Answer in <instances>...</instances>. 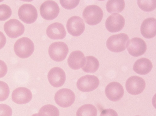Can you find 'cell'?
Listing matches in <instances>:
<instances>
[{
  "label": "cell",
  "instance_id": "obj_1",
  "mask_svg": "<svg viewBox=\"0 0 156 116\" xmlns=\"http://www.w3.org/2000/svg\"><path fill=\"white\" fill-rule=\"evenodd\" d=\"M129 40L128 36L125 33L114 35L108 39L106 46L112 52H120L126 49Z\"/></svg>",
  "mask_w": 156,
  "mask_h": 116
},
{
  "label": "cell",
  "instance_id": "obj_2",
  "mask_svg": "<svg viewBox=\"0 0 156 116\" xmlns=\"http://www.w3.org/2000/svg\"><path fill=\"white\" fill-rule=\"evenodd\" d=\"M14 50L18 57L23 59L26 58L33 54L34 50V45L30 39L23 37L16 41L14 45Z\"/></svg>",
  "mask_w": 156,
  "mask_h": 116
},
{
  "label": "cell",
  "instance_id": "obj_3",
  "mask_svg": "<svg viewBox=\"0 0 156 116\" xmlns=\"http://www.w3.org/2000/svg\"><path fill=\"white\" fill-rule=\"evenodd\" d=\"M83 15L86 23L92 26L95 25L100 23L104 16L102 10L99 7L94 5L87 7Z\"/></svg>",
  "mask_w": 156,
  "mask_h": 116
},
{
  "label": "cell",
  "instance_id": "obj_4",
  "mask_svg": "<svg viewBox=\"0 0 156 116\" xmlns=\"http://www.w3.org/2000/svg\"><path fill=\"white\" fill-rule=\"evenodd\" d=\"M69 52L67 45L64 42H56L49 46L48 53L51 58L56 62H60L66 58Z\"/></svg>",
  "mask_w": 156,
  "mask_h": 116
},
{
  "label": "cell",
  "instance_id": "obj_5",
  "mask_svg": "<svg viewBox=\"0 0 156 116\" xmlns=\"http://www.w3.org/2000/svg\"><path fill=\"white\" fill-rule=\"evenodd\" d=\"M100 81L98 78L94 75H87L78 80L76 86L78 89L84 92L92 91L98 87Z\"/></svg>",
  "mask_w": 156,
  "mask_h": 116
},
{
  "label": "cell",
  "instance_id": "obj_6",
  "mask_svg": "<svg viewBox=\"0 0 156 116\" xmlns=\"http://www.w3.org/2000/svg\"><path fill=\"white\" fill-rule=\"evenodd\" d=\"M60 9L58 4L52 1L44 2L40 8V12L43 18L48 21L52 20L58 16Z\"/></svg>",
  "mask_w": 156,
  "mask_h": 116
},
{
  "label": "cell",
  "instance_id": "obj_7",
  "mask_svg": "<svg viewBox=\"0 0 156 116\" xmlns=\"http://www.w3.org/2000/svg\"><path fill=\"white\" fill-rule=\"evenodd\" d=\"M75 99L74 93L71 90L62 88L58 91L55 96L56 103L62 108H67L73 103Z\"/></svg>",
  "mask_w": 156,
  "mask_h": 116
},
{
  "label": "cell",
  "instance_id": "obj_8",
  "mask_svg": "<svg viewBox=\"0 0 156 116\" xmlns=\"http://www.w3.org/2000/svg\"><path fill=\"white\" fill-rule=\"evenodd\" d=\"M20 19L25 23L30 24L34 23L38 17L37 9L33 5L25 4L20 7L18 11Z\"/></svg>",
  "mask_w": 156,
  "mask_h": 116
},
{
  "label": "cell",
  "instance_id": "obj_9",
  "mask_svg": "<svg viewBox=\"0 0 156 116\" xmlns=\"http://www.w3.org/2000/svg\"><path fill=\"white\" fill-rule=\"evenodd\" d=\"M66 27L68 32L74 37H79L84 32L85 24L80 17L74 16L71 17L67 22Z\"/></svg>",
  "mask_w": 156,
  "mask_h": 116
},
{
  "label": "cell",
  "instance_id": "obj_10",
  "mask_svg": "<svg viewBox=\"0 0 156 116\" xmlns=\"http://www.w3.org/2000/svg\"><path fill=\"white\" fill-rule=\"evenodd\" d=\"M146 83L142 78L133 76L129 78L126 84V89L130 94L136 95L141 93L144 90Z\"/></svg>",
  "mask_w": 156,
  "mask_h": 116
},
{
  "label": "cell",
  "instance_id": "obj_11",
  "mask_svg": "<svg viewBox=\"0 0 156 116\" xmlns=\"http://www.w3.org/2000/svg\"><path fill=\"white\" fill-rule=\"evenodd\" d=\"M4 29L7 35L12 38L19 37L25 31L24 25L16 19H12L7 22L4 25Z\"/></svg>",
  "mask_w": 156,
  "mask_h": 116
},
{
  "label": "cell",
  "instance_id": "obj_12",
  "mask_svg": "<svg viewBox=\"0 0 156 116\" xmlns=\"http://www.w3.org/2000/svg\"><path fill=\"white\" fill-rule=\"evenodd\" d=\"M147 49L145 42L141 38H135L129 41L127 50L131 55L137 57L144 54Z\"/></svg>",
  "mask_w": 156,
  "mask_h": 116
},
{
  "label": "cell",
  "instance_id": "obj_13",
  "mask_svg": "<svg viewBox=\"0 0 156 116\" xmlns=\"http://www.w3.org/2000/svg\"><path fill=\"white\" fill-rule=\"evenodd\" d=\"M125 22V19L122 15L118 14H114L109 16L106 20V28L110 32H117L123 28Z\"/></svg>",
  "mask_w": 156,
  "mask_h": 116
},
{
  "label": "cell",
  "instance_id": "obj_14",
  "mask_svg": "<svg viewBox=\"0 0 156 116\" xmlns=\"http://www.w3.org/2000/svg\"><path fill=\"white\" fill-rule=\"evenodd\" d=\"M105 93L108 98L113 101L121 100L124 94V89L122 85L117 82H111L106 86Z\"/></svg>",
  "mask_w": 156,
  "mask_h": 116
},
{
  "label": "cell",
  "instance_id": "obj_15",
  "mask_svg": "<svg viewBox=\"0 0 156 116\" xmlns=\"http://www.w3.org/2000/svg\"><path fill=\"white\" fill-rule=\"evenodd\" d=\"M48 77L50 84L56 88L62 86L66 80V75L64 70L58 67L53 68L49 72Z\"/></svg>",
  "mask_w": 156,
  "mask_h": 116
},
{
  "label": "cell",
  "instance_id": "obj_16",
  "mask_svg": "<svg viewBox=\"0 0 156 116\" xmlns=\"http://www.w3.org/2000/svg\"><path fill=\"white\" fill-rule=\"evenodd\" d=\"M31 91L25 87H19L13 91L12 94V101L18 104H24L30 102L32 98Z\"/></svg>",
  "mask_w": 156,
  "mask_h": 116
},
{
  "label": "cell",
  "instance_id": "obj_17",
  "mask_svg": "<svg viewBox=\"0 0 156 116\" xmlns=\"http://www.w3.org/2000/svg\"><path fill=\"white\" fill-rule=\"evenodd\" d=\"M142 35L147 39H151L156 35V20L154 18H149L142 22L140 27Z\"/></svg>",
  "mask_w": 156,
  "mask_h": 116
},
{
  "label": "cell",
  "instance_id": "obj_18",
  "mask_svg": "<svg viewBox=\"0 0 156 116\" xmlns=\"http://www.w3.org/2000/svg\"><path fill=\"white\" fill-rule=\"evenodd\" d=\"M86 58L84 54L80 51L72 52L69 55L67 62L69 67L72 69L77 70L84 65Z\"/></svg>",
  "mask_w": 156,
  "mask_h": 116
},
{
  "label": "cell",
  "instance_id": "obj_19",
  "mask_svg": "<svg viewBox=\"0 0 156 116\" xmlns=\"http://www.w3.org/2000/svg\"><path fill=\"white\" fill-rule=\"evenodd\" d=\"M46 34L49 38L53 40L62 39L66 35L64 26L58 22L49 25L47 28Z\"/></svg>",
  "mask_w": 156,
  "mask_h": 116
},
{
  "label": "cell",
  "instance_id": "obj_20",
  "mask_svg": "<svg viewBox=\"0 0 156 116\" xmlns=\"http://www.w3.org/2000/svg\"><path fill=\"white\" fill-rule=\"evenodd\" d=\"M152 67V62L149 59L142 58L135 62L133 69L138 74L144 75L149 73L151 70Z\"/></svg>",
  "mask_w": 156,
  "mask_h": 116
},
{
  "label": "cell",
  "instance_id": "obj_21",
  "mask_svg": "<svg viewBox=\"0 0 156 116\" xmlns=\"http://www.w3.org/2000/svg\"><path fill=\"white\" fill-rule=\"evenodd\" d=\"M100 63L98 59L94 56H90L86 57V61L83 70L87 73L95 72L98 69Z\"/></svg>",
  "mask_w": 156,
  "mask_h": 116
},
{
  "label": "cell",
  "instance_id": "obj_22",
  "mask_svg": "<svg viewBox=\"0 0 156 116\" xmlns=\"http://www.w3.org/2000/svg\"><path fill=\"white\" fill-rule=\"evenodd\" d=\"M125 2L123 0L108 1L106 5V9L110 14H118L122 12L125 7Z\"/></svg>",
  "mask_w": 156,
  "mask_h": 116
},
{
  "label": "cell",
  "instance_id": "obj_23",
  "mask_svg": "<svg viewBox=\"0 0 156 116\" xmlns=\"http://www.w3.org/2000/svg\"><path fill=\"white\" fill-rule=\"evenodd\" d=\"M97 109L94 106L87 104L84 105L78 109L76 116H97Z\"/></svg>",
  "mask_w": 156,
  "mask_h": 116
},
{
  "label": "cell",
  "instance_id": "obj_24",
  "mask_svg": "<svg viewBox=\"0 0 156 116\" xmlns=\"http://www.w3.org/2000/svg\"><path fill=\"white\" fill-rule=\"evenodd\" d=\"M38 116H59L58 108L52 104H47L43 106L39 111Z\"/></svg>",
  "mask_w": 156,
  "mask_h": 116
},
{
  "label": "cell",
  "instance_id": "obj_25",
  "mask_svg": "<svg viewBox=\"0 0 156 116\" xmlns=\"http://www.w3.org/2000/svg\"><path fill=\"white\" fill-rule=\"evenodd\" d=\"M156 1H138L139 8L145 12H149L154 11L156 7Z\"/></svg>",
  "mask_w": 156,
  "mask_h": 116
},
{
  "label": "cell",
  "instance_id": "obj_26",
  "mask_svg": "<svg viewBox=\"0 0 156 116\" xmlns=\"http://www.w3.org/2000/svg\"><path fill=\"white\" fill-rule=\"evenodd\" d=\"M12 14L10 7L6 5H0V21H5L9 18Z\"/></svg>",
  "mask_w": 156,
  "mask_h": 116
},
{
  "label": "cell",
  "instance_id": "obj_27",
  "mask_svg": "<svg viewBox=\"0 0 156 116\" xmlns=\"http://www.w3.org/2000/svg\"><path fill=\"white\" fill-rule=\"evenodd\" d=\"M10 91L8 84L4 81H0V101H4L8 98Z\"/></svg>",
  "mask_w": 156,
  "mask_h": 116
},
{
  "label": "cell",
  "instance_id": "obj_28",
  "mask_svg": "<svg viewBox=\"0 0 156 116\" xmlns=\"http://www.w3.org/2000/svg\"><path fill=\"white\" fill-rule=\"evenodd\" d=\"M80 2V1H60V3L62 7L67 10L75 8Z\"/></svg>",
  "mask_w": 156,
  "mask_h": 116
},
{
  "label": "cell",
  "instance_id": "obj_29",
  "mask_svg": "<svg viewBox=\"0 0 156 116\" xmlns=\"http://www.w3.org/2000/svg\"><path fill=\"white\" fill-rule=\"evenodd\" d=\"M12 111L8 105L5 104H0V116H12Z\"/></svg>",
  "mask_w": 156,
  "mask_h": 116
},
{
  "label": "cell",
  "instance_id": "obj_30",
  "mask_svg": "<svg viewBox=\"0 0 156 116\" xmlns=\"http://www.w3.org/2000/svg\"><path fill=\"white\" fill-rule=\"evenodd\" d=\"M8 67L6 63L0 60V78L4 77L7 74Z\"/></svg>",
  "mask_w": 156,
  "mask_h": 116
},
{
  "label": "cell",
  "instance_id": "obj_31",
  "mask_svg": "<svg viewBox=\"0 0 156 116\" xmlns=\"http://www.w3.org/2000/svg\"><path fill=\"white\" fill-rule=\"evenodd\" d=\"M100 116H118L117 112L112 109H107L103 110Z\"/></svg>",
  "mask_w": 156,
  "mask_h": 116
},
{
  "label": "cell",
  "instance_id": "obj_32",
  "mask_svg": "<svg viewBox=\"0 0 156 116\" xmlns=\"http://www.w3.org/2000/svg\"><path fill=\"white\" fill-rule=\"evenodd\" d=\"M7 41L6 37L4 34L0 31V49H1L5 46Z\"/></svg>",
  "mask_w": 156,
  "mask_h": 116
},
{
  "label": "cell",
  "instance_id": "obj_33",
  "mask_svg": "<svg viewBox=\"0 0 156 116\" xmlns=\"http://www.w3.org/2000/svg\"><path fill=\"white\" fill-rule=\"evenodd\" d=\"M32 116H38V114H35L32 115Z\"/></svg>",
  "mask_w": 156,
  "mask_h": 116
},
{
  "label": "cell",
  "instance_id": "obj_34",
  "mask_svg": "<svg viewBox=\"0 0 156 116\" xmlns=\"http://www.w3.org/2000/svg\"><path fill=\"white\" fill-rule=\"evenodd\" d=\"M140 116L137 115V116Z\"/></svg>",
  "mask_w": 156,
  "mask_h": 116
}]
</instances>
